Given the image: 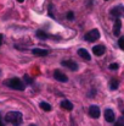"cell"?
<instances>
[{"instance_id":"6da1fadb","label":"cell","mask_w":124,"mask_h":126,"mask_svg":"<svg viewBox=\"0 0 124 126\" xmlns=\"http://www.w3.org/2000/svg\"><path fill=\"white\" fill-rule=\"evenodd\" d=\"M5 121L15 126H20L22 124V114L20 111H10L5 115Z\"/></svg>"},{"instance_id":"7a4b0ae2","label":"cell","mask_w":124,"mask_h":126,"mask_svg":"<svg viewBox=\"0 0 124 126\" xmlns=\"http://www.w3.org/2000/svg\"><path fill=\"white\" fill-rule=\"evenodd\" d=\"M5 84L9 86L12 89H16V91H24V88H26L24 83L17 77H13V79H10V80L5 81Z\"/></svg>"},{"instance_id":"3957f363","label":"cell","mask_w":124,"mask_h":126,"mask_svg":"<svg viewBox=\"0 0 124 126\" xmlns=\"http://www.w3.org/2000/svg\"><path fill=\"white\" fill-rule=\"evenodd\" d=\"M99 38H100V32H99V30H96V28L89 31V32L85 33V36H84V39L88 41V42H90V43L96 42Z\"/></svg>"},{"instance_id":"277c9868","label":"cell","mask_w":124,"mask_h":126,"mask_svg":"<svg viewBox=\"0 0 124 126\" xmlns=\"http://www.w3.org/2000/svg\"><path fill=\"white\" fill-rule=\"evenodd\" d=\"M110 14L113 17H122V16H124V6H114L110 11Z\"/></svg>"},{"instance_id":"5b68a950","label":"cell","mask_w":124,"mask_h":126,"mask_svg":"<svg viewBox=\"0 0 124 126\" xmlns=\"http://www.w3.org/2000/svg\"><path fill=\"white\" fill-rule=\"evenodd\" d=\"M61 64H62L63 66L68 67V69L72 70V71H77V70H78V64H77L76 61H73V60H62Z\"/></svg>"},{"instance_id":"8992f818","label":"cell","mask_w":124,"mask_h":126,"mask_svg":"<svg viewBox=\"0 0 124 126\" xmlns=\"http://www.w3.org/2000/svg\"><path fill=\"white\" fill-rule=\"evenodd\" d=\"M89 115L94 119H97L100 116V108L97 105H90L89 108Z\"/></svg>"},{"instance_id":"52a82bcc","label":"cell","mask_w":124,"mask_h":126,"mask_svg":"<svg viewBox=\"0 0 124 126\" xmlns=\"http://www.w3.org/2000/svg\"><path fill=\"white\" fill-rule=\"evenodd\" d=\"M114 119H116L114 111L111 110V109H106L105 110V120L107 123H114Z\"/></svg>"},{"instance_id":"ba28073f","label":"cell","mask_w":124,"mask_h":126,"mask_svg":"<svg viewBox=\"0 0 124 126\" xmlns=\"http://www.w3.org/2000/svg\"><path fill=\"white\" fill-rule=\"evenodd\" d=\"M121 28H122V21H121L119 17H117L116 21H114V26H113V33H114V36H119L121 34Z\"/></svg>"},{"instance_id":"9c48e42d","label":"cell","mask_w":124,"mask_h":126,"mask_svg":"<svg viewBox=\"0 0 124 126\" xmlns=\"http://www.w3.org/2000/svg\"><path fill=\"white\" fill-rule=\"evenodd\" d=\"M54 77H55L57 81H60V82H67V81H68L67 76H66L65 74H62L60 70H56V71L54 72Z\"/></svg>"},{"instance_id":"30bf717a","label":"cell","mask_w":124,"mask_h":126,"mask_svg":"<svg viewBox=\"0 0 124 126\" xmlns=\"http://www.w3.org/2000/svg\"><path fill=\"white\" fill-rule=\"evenodd\" d=\"M92 51H94V54L96 55V56H101L102 54H105V47L103 45H95L94 48H92Z\"/></svg>"},{"instance_id":"8fae6325","label":"cell","mask_w":124,"mask_h":126,"mask_svg":"<svg viewBox=\"0 0 124 126\" xmlns=\"http://www.w3.org/2000/svg\"><path fill=\"white\" fill-rule=\"evenodd\" d=\"M32 53H33L34 55H37V56H46V55L49 54V51H47V50H45V49H39V48L33 49V50H32Z\"/></svg>"},{"instance_id":"7c38bea8","label":"cell","mask_w":124,"mask_h":126,"mask_svg":"<svg viewBox=\"0 0 124 126\" xmlns=\"http://www.w3.org/2000/svg\"><path fill=\"white\" fill-rule=\"evenodd\" d=\"M78 55H79V56H82L83 59L88 60V61H89V60L91 59V56H90V54L88 53V50H85V49H83V48L78 50Z\"/></svg>"},{"instance_id":"4fadbf2b","label":"cell","mask_w":124,"mask_h":126,"mask_svg":"<svg viewBox=\"0 0 124 126\" xmlns=\"http://www.w3.org/2000/svg\"><path fill=\"white\" fill-rule=\"evenodd\" d=\"M61 107L66 110H72L73 109V104L69 102V100H62L61 102Z\"/></svg>"},{"instance_id":"5bb4252c","label":"cell","mask_w":124,"mask_h":126,"mask_svg":"<svg viewBox=\"0 0 124 126\" xmlns=\"http://www.w3.org/2000/svg\"><path fill=\"white\" fill-rule=\"evenodd\" d=\"M118 84H119L118 80H114V79H112V80L110 81V88H111L112 91H114V89H117V88H118Z\"/></svg>"},{"instance_id":"9a60e30c","label":"cell","mask_w":124,"mask_h":126,"mask_svg":"<svg viewBox=\"0 0 124 126\" xmlns=\"http://www.w3.org/2000/svg\"><path fill=\"white\" fill-rule=\"evenodd\" d=\"M40 108L43 110H45V111H50V110H51V105H50L49 103H46V102H41Z\"/></svg>"},{"instance_id":"2e32d148","label":"cell","mask_w":124,"mask_h":126,"mask_svg":"<svg viewBox=\"0 0 124 126\" xmlns=\"http://www.w3.org/2000/svg\"><path fill=\"white\" fill-rule=\"evenodd\" d=\"M35 34H37V37H38V38H40V39H46V38H49V37H47V34H46L45 32L40 31V30H39V31H37V33H35Z\"/></svg>"},{"instance_id":"e0dca14e","label":"cell","mask_w":124,"mask_h":126,"mask_svg":"<svg viewBox=\"0 0 124 126\" xmlns=\"http://www.w3.org/2000/svg\"><path fill=\"white\" fill-rule=\"evenodd\" d=\"M118 45H119V48H121L122 50H124V37H121V38H119Z\"/></svg>"},{"instance_id":"ac0fdd59","label":"cell","mask_w":124,"mask_h":126,"mask_svg":"<svg viewBox=\"0 0 124 126\" xmlns=\"http://www.w3.org/2000/svg\"><path fill=\"white\" fill-rule=\"evenodd\" d=\"M23 80H24V82H26V83H32V82H33V81H32V79H31L29 76H27V75H24V76H23Z\"/></svg>"},{"instance_id":"d6986e66","label":"cell","mask_w":124,"mask_h":126,"mask_svg":"<svg viewBox=\"0 0 124 126\" xmlns=\"http://www.w3.org/2000/svg\"><path fill=\"white\" fill-rule=\"evenodd\" d=\"M114 126H124V120L123 119H119V120L114 124Z\"/></svg>"},{"instance_id":"ffe728a7","label":"cell","mask_w":124,"mask_h":126,"mask_svg":"<svg viewBox=\"0 0 124 126\" xmlns=\"http://www.w3.org/2000/svg\"><path fill=\"white\" fill-rule=\"evenodd\" d=\"M73 17H74V15H73V12H72V11H69V12L67 14V18L72 21V20H73Z\"/></svg>"},{"instance_id":"44dd1931","label":"cell","mask_w":124,"mask_h":126,"mask_svg":"<svg viewBox=\"0 0 124 126\" xmlns=\"http://www.w3.org/2000/svg\"><path fill=\"white\" fill-rule=\"evenodd\" d=\"M110 69L111 70H117L118 69V64H111L110 65Z\"/></svg>"},{"instance_id":"7402d4cb","label":"cell","mask_w":124,"mask_h":126,"mask_svg":"<svg viewBox=\"0 0 124 126\" xmlns=\"http://www.w3.org/2000/svg\"><path fill=\"white\" fill-rule=\"evenodd\" d=\"M2 38H4V36H2V34H0V45L2 44Z\"/></svg>"},{"instance_id":"603a6c76","label":"cell","mask_w":124,"mask_h":126,"mask_svg":"<svg viewBox=\"0 0 124 126\" xmlns=\"http://www.w3.org/2000/svg\"><path fill=\"white\" fill-rule=\"evenodd\" d=\"M0 126H4V124H2V121H1V118H0Z\"/></svg>"},{"instance_id":"cb8c5ba5","label":"cell","mask_w":124,"mask_h":126,"mask_svg":"<svg viewBox=\"0 0 124 126\" xmlns=\"http://www.w3.org/2000/svg\"><path fill=\"white\" fill-rule=\"evenodd\" d=\"M17 1H18V2H23L24 0H17Z\"/></svg>"},{"instance_id":"d4e9b609","label":"cell","mask_w":124,"mask_h":126,"mask_svg":"<svg viewBox=\"0 0 124 126\" xmlns=\"http://www.w3.org/2000/svg\"><path fill=\"white\" fill-rule=\"evenodd\" d=\"M29 126H37V125H34V124H32V125H29Z\"/></svg>"},{"instance_id":"484cf974","label":"cell","mask_w":124,"mask_h":126,"mask_svg":"<svg viewBox=\"0 0 124 126\" xmlns=\"http://www.w3.org/2000/svg\"><path fill=\"white\" fill-rule=\"evenodd\" d=\"M123 118H124V110H123Z\"/></svg>"},{"instance_id":"4316f807","label":"cell","mask_w":124,"mask_h":126,"mask_svg":"<svg viewBox=\"0 0 124 126\" xmlns=\"http://www.w3.org/2000/svg\"><path fill=\"white\" fill-rule=\"evenodd\" d=\"M105 1H107V0H105Z\"/></svg>"}]
</instances>
